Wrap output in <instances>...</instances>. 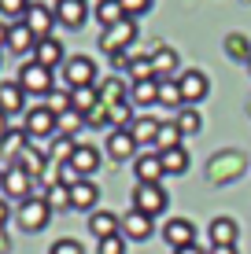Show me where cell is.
<instances>
[{"label": "cell", "instance_id": "1", "mask_svg": "<svg viewBox=\"0 0 251 254\" xmlns=\"http://www.w3.org/2000/svg\"><path fill=\"white\" fill-rule=\"evenodd\" d=\"M244 170H248V159H244V151L229 147V151H218L211 162H207V181H211V185L218 188V185H229V181H237Z\"/></svg>", "mask_w": 251, "mask_h": 254}, {"label": "cell", "instance_id": "2", "mask_svg": "<svg viewBox=\"0 0 251 254\" xmlns=\"http://www.w3.org/2000/svg\"><path fill=\"white\" fill-rule=\"evenodd\" d=\"M137 41V19H122L115 26H107V30L100 33V52H107V56H118V52H129Z\"/></svg>", "mask_w": 251, "mask_h": 254}, {"label": "cell", "instance_id": "3", "mask_svg": "<svg viewBox=\"0 0 251 254\" xmlns=\"http://www.w3.org/2000/svg\"><path fill=\"white\" fill-rule=\"evenodd\" d=\"M15 221H19L22 232H41V229L52 221V210H48V203H45V195H30L26 203H19Z\"/></svg>", "mask_w": 251, "mask_h": 254}, {"label": "cell", "instance_id": "4", "mask_svg": "<svg viewBox=\"0 0 251 254\" xmlns=\"http://www.w3.org/2000/svg\"><path fill=\"white\" fill-rule=\"evenodd\" d=\"M59 70H63L67 89H89V85H96V63L89 56H67V63Z\"/></svg>", "mask_w": 251, "mask_h": 254}, {"label": "cell", "instance_id": "5", "mask_svg": "<svg viewBox=\"0 0 251 254\" xmlns=\"http://www.w3.org/2000/svg\"><path fill=\"white\" fill-rule=\"evenodd\" d=\"M177 89H181V103H185V107H200L207 100V92H211V77H207L203 70H181Z\"/></svg>", "mask_w": 251, "mask_h": 254}, {"label": "cell", "instance_id": "6", "mask_svg": "<svg viewBox=\"0 0 251 254\" xmlns=\"http://www.w3.org/2000/svg\"><path fill=\"white\" fill-rule=\"evenodd\" d=\"M19 85H22L26 96H48L52 89H56V77H52L48 66H41V63L30 59V63L19 70Z\"/></svg>", "mask_w": 251, "mask_h": 254}, {"label": "cell", "instance_id": "7", "mask_svg": "<svg viewBox=\"0 0 251 254\" xmlns=\"http://www.w3.org/2000/svg\"><path fill=\"white\" fill-rule=\"evenodd\" d=\"M167 188L163 185H137L133 188V210H141V214L148 217H159L163 210H167Z\"/></svg>", "mask_w": 251, "mask_h": 254}, {"label": "cell", "instance_id": "8", "mask_svg": "<svg viewBox=\"0 0 251 254\" xmlns=\"http://www.w3.org/2000/svg\"><path fill=\"white\" fill-rule=\"evenodd\" d=\"M22 133L30 140H52L56 136V115L41 103V107H30L26 111V122H22Z\"/></svg>", "mask_w": 251, "mask_h": 254}, {"label": "cell", "instance_id": "9", "mask_svg": "<svg viewBox=\"0 0 251 254\" xmlns=\"http://www.w3.org/2000/svg\"><path fill=\"white\" fill-rule=\"evenodd\" d=\"M22 22L30 26V33L37 41H45V37H52V26H56V11H52V4H33L30 0V7H26V15H22Z\"/></svg>", "mask_w": 251, "mask_h": 254}, {"label": "cell", "instance_id": "10", "mask_svg": "<svg viewBox=\"0 0 251 254\" xmlns=\"http://www.w3.org/2000/svg\"><path fill=\"white\" fill-rule=\"evenodd\" d=\"M0 185H4L7 199H19V203H26V199L33 195V177L22 170V166H7L4 177H0Z\"/></svg>", "mask_w": 251, "mask_h": 254}, {"label": "cell", "instance_id": "11", "mask_svg": "<svg viewBox=\"0 0 251 254\" xmlns=\"http://www.w3.org/2000/svg\"><path fill=\"white\" fill-rule=\"evenodd\" d=\"M52 11H56V22L67 26V30H82L85 19H89V4L85 0H56Z\"/></svg>", "mask_w": 251, "mask_h": 254}, {"label": "cell", "instance_id": "12", "mask_svg": "<svg viewBox=\"0 0 251 254\" xmlns=\"http://www.w3.org/2000/svg\"><path fill=\"white\" fill-rule=\"evenodd\" d=\"M163 240H167L174 251L192 247V243H196V225L188 221V217H170V221L163 225Z\"/></svg>", "mask_w": 251, "mask_h": 254}, {"label": "cell", "instance_id": "13", "mask_svg": "<svg viewBox=\"0 0 251 254\" xmlns=\"http://www.w3.org/2000/svg\"><path fill=\"white\" fill-rule=\"evenodd\" d=\"M152 232H155V217L141 214V210H129V214L122 217V236H126V240H133V243H144Z\"/></svg>", "mask_w": 251, "mask_h": 254}, {"label": "cell", "instance_id": "14", "mask_svg": "<svg viewBox=\"0 0 251 254\" xmlns=\"http://www.w3.org/2000/svg\"><path fill=\"white\" fill-rule=\"evenodd\" d=\"M33 63H41V66H48V70L63 66L67 63V52H63V45H59V37L37 41V45H33Z\"/></svg>", "mask_w": 251, "mask_h": 254}, {"label": "cell", "instance_id": "15", "mask_svg": "<svg viewBox=\"0 0 251 254\" xmlns=\"http://www.w3.org/2000/svg\"><path fill=\"white\" fill-rule=\"evenodd\" d=\"M133 173H137V185H163V162L159 155H137L133 159Z\"/></svg>", "mask_w": 251, "mask_h": 254}, {"label": "cell", "instance_id": "16", "mask_svg": "<svg viewBox=\"0 0 251 254\" xmlns=\"http://www.w3.org/2000/svg\"><path fill=\"white\" fill-rule=\"evenodd\" d=\"M107 155L115 162H126V159L137 155V140L129 136V129H111L107 133Z\"/></svg>", "mask_w": 251, "mask_h": 254}, {"label": "cell", "instance_id": "17", "mask_svg": "<svg viewBox=\"0 0 251 254\" xmlns=\"http://www.w3.org/2000/svg\"><path fill=\"white\" fill-rule=\"evenodd\" d=\"M96 203H100V188L89 177L71 185V210H96Z\"/></svg>", "mask_w": 251, "mask_h": 254}, {"label": "cell", "instance_id": "18", "mask_svg": "<svg viewBox=\"0 0 251 254\" xmlns=\"http://www.w3.org/2000/svg\"><path fill=\"white\" fill-rule=\"evenodd\" d=\"M96 96H100L103 107H115V103L129 100V85L122 77H103V81H96Z\"/></svg>", "mask_w": 251, "mask_h": 254}, {"label": "cell", "instance_id": "19", "mask_svg": "<svg viewBox=\"0 0 251 254\" xmlns=\"http://www.w3.org/2000/svg\"><path fill=\"white\" fill-rule=\"evenodd\" d=\"M33 45H37V37L30 33V26H26L22 19L7 26V52H15V56H26V52H33Z\"/></svg>", "mask_w": 251, "mask_h": 254}, {"label": "cell", "instance_id": "20", "mask_svg": "<svg viewBox=\"0 0 251 254\" xmlns=\"http://www.w3.org/2000/svg\"><path fill=\"white\" fill-rule=\"evenodd\" d=\"M148 63H152V70H155V81H167V77L177 70V52L170 48V45H159V48L148 56Z\"/></svg>", "mask_w": 251, "mask_h": 254}, {"label": "cell", "instance_id": "21", "mask_svg": "<svg viewBox=\"0 0 251 254\" xmlns=\"http://www.w3.org/2000/svg\"><path fill=\"white\" fill-rule=\"evenodd\" d=\"M89 232L96 236V240L118 236V232H122V217H118V214H111V210H96V214L89 217Z\"/></svg>", "mask_w": 251, "mask_h": 254}, {"label": "cell", "instance_id": "22", "mask_svg": "<svg viewBox=\"0 0 251 254\" xmlns=\"http://www.w3.org/2000/svg\"><path fill=\"white\" fill-rule=\"evenodd\" d=\"M207 232H211V247H233V243H237V236H240V229H237V221H233V217H214Z\"/></svg>", "mask_w": 251, "mask_h": 254}, {"label": "cell", "instance_id": "23", "mask_svg": "<svg viewBox=\"0 0 251 254\" xmlns=\"http://www.w3.org/2000/svg\"><path fill=\"white\" fill-rule=\"evenodd\" d=\"M22 107H26V92H22V85H19V81H4V85H0V111L11 118V115H19Z\"/></svg>", "mask_w": 251, "mask_h": 254}, {"label": "cell", "instance_id": "24", "mask_svg": "<svg viewBox=\"0 0 251 254\" xmlns=\"http://www.w3.org/2000/svg\"><path fill=\"white\" fill-rule=\"evenodd\" d=\"M71 166L82 173V177H92V173L100 170V151L92 144H78V151L71 155Z\"/></svg>", "mask_w": 251, "mask_h": 254}, {"label": "cell", "instance_id": "25", "mask_svg": "<svg viewBox=\"0 0 251 254\" xmlns=\"http://www.w3.org/2000/svg\"><path fill=\"white\" fill-rule=\"evenodd\" d=\"M15 166H22L30 177H41L45 173V166H48V155L41 151V147H33V144H26L22 151H19V159H15Z\"/></svg>", "mask_w": 251, "mask_h": 254}, {"label": "cell", "instance_id": "26", "mask_svg": "<svg viewBox=\"0 0 251 254\" xmlns=\"http://www.w3.org/2000/svg\"><path fill=\"white\" fill-rule=\"evenodd\" d=\"M129 103L133 107H152V103H159V81H133L129 85Z\"/></svg>", "mask_w": 251, "mask_h": 254}, {"label": "cell", "instance_id": "27", "mask_svg": "<svg viewBox=\"0 0 251 254\" xmlns=\"http://www.w3.org/2000/svg\"><path fill=\"white\" fill-rule=\"evenodd\" d=\"M26 144H30V136H26L22 129H7V133H4V140H0V159L15 166V159H19V151H22Z\"/></svg>", "mask_w": 251, "mask_h": 254}, {"label": "cell", "instance_id": "28", "mask_svg": "<svg viewBox=\"0 0 251 254\" xmlns=\"http://www.w3.org/2000/svg\"><path fill=\"white\" fill-rule=\"evenodd\" d=\"M159 162H163V173H170V177H181V173H188V151H185V147L159 151Z\"/></svg>", "mask_w": 251, "mask_h": 254}, {"label": "cell", "instance_id": "29", "mask_svg": "<svg viewBox=\"0 0 251 254\" xmlns=\"http://www.w3.org/2000/svg\"><path fill=\"white\" fill-rule=\"evenodd\" d=\"M159 118H133V126H129V136L137 140V144H155V136H159Z\"/></svg>", "mask_w": 251, "mask_h": 254}, {"label": "cell", "instance_id": "30", "mask_svg": "<svg viewBox=\"0 0 251 254\" xmlns=\"http://www.w3.org/2000/svg\"><path fill=\"white\" fill-rule=\"evenodd\" d=\"M174 126L181 129V136L200 133V129H203V115H200V107H181L177 115H174Z\"/></svg>", "mask_w": 251, "mask_h": 254}, {"label": "cell", "instance_id": "31", "mask_svg": "<svg viewBox=\"0 0 251 254\" xmlns=\"http://www.w3.org/2000/svg\"><path fill=\"white\" fill-rule=\"evenodd\" d=\"M92 11H96V19H100V26H103V30L126 19V11H122V4H118V0H100V4L92 7Z\"/></svg>", "mask_w": 251, "mask_h": 254}, {"label": "cell", "instance_id": "32", "mask_svg": "<svg viewBox=\"0 0 251 254\" xmlns=\"http://www.w3.org/2000/svg\"><path fill=\"white\" fill-rule=\"evenodd\" d=\"M85 126V115H78V111H63V115H56V136H78V129Z\"/></svg>", "mask_w": 251, "mask_h": 254}, {"label": "cell", "instance_id": "33", "mask_svg": "<svg viewBox=\"0 0 251 254\" xmlns=\"http://www.w3.org/2000/svg\"><path fill=\"white\" fill-rule=\"evenodd\" d=\"M100 103V96H96V85H89V89H71V107L78 111V115H89L92 107Z\"/></svg>", "mask_w": 251, "mask_h": 254}, {"label": "cell", "instance_id": "34", "mask_svg": "<svg viewBox=\"0 0 251 254\" xmlns=\"http://www.w3.org/2000/svg\"><path fill=\"white\" fill-rule=\"evenodd\" d=\"M74 151H78V140H74V136H52L48 159H52V162H71Z\"/></svg>", "mask_w": 251, "mask_h": 254}, {"label": "cell", "instance_id": "35", "mask_svg": "<svg viewBox=\"0 0 251 254\" xmlns=\"http://www.w3.org/2000/svg\"><path fill=\"white\" fill-rule=\"evenodd\" d=\"M226 56L229 59H251V41H248V33H229L226 37Z\"/></svg>", "mask_w": 251, "mask_h": 254}, {"label": "cell", "instance_id": "36", "mask_svg": "<svg viewBox=\"0 0 251 254\" xmlns=\"http://www.w3.org/2000/svg\"><path fill=\"white\" fill-rule=\"evenodd\" d=\"M181 129L174 126V122H163L159 126V136H155V144H159V151H170V147H181Z\"/></svg>", "mask_w": 251, "mask_h": 254}, {"label": "cell", "instance_id": "37", "mask_svg": "<svg viewBox=\"0 0 251 254\" xmlns=\"http://www.w3.org/2000/svg\"><path fill=\"white\" fill-rule=\"evenodd\" d=\"M159 103L167 111H181L185 103H181V89H177V81H159Z\"/></svg>", "mask_w": 251, "mask_h": 254}, {"label": "cell", "instance_id": "38", "mask_svg": "<svg viewBox=\"0 0 251 254\" xmlns=\"http://www.w3.org/2000/svg\"><path fill=\"white\" fill-rule=\"evenodd\" d=\"M107 115H111V129H129L133 126V103H115V107H107Z\"/></svg>", "mask_w": 251, "mask_h": 254}, {"label": "cell", "instance_id": "39", "mask_svg": "<svg viewBox=\"0 0 251 254\" xmlns=\"http://www.w3.org/2000/svg\"><path fill=\"white\" fill-rule=\"evenodd\" d=\"M45 203H48V210H67L71 206V188L67 185H52L45 191Z\"/></svg>", "mask_w": 251, "mask_h": 254}, {"label": "cell", "instance_id": "40", "mask_svg": "<svg viewBox=\"0 0 251 254\" xmlns=\"http://www.w3.org/2000/svg\"><path fill=\"white\" fill-rule=\"evenodd\" d=\"M45 107L52 111V115H63V111H71V89H52Z\"/></svg>", "mask_w": 251, "mask_h": 254}, {"label": "cell", "instance_id": "41", "mask_svg": "<svg viewBox=\"0 0 251 254\" xmlns=\"http://www.w3.org/2000/svg\"><path fill=\"white\" fill-rule=\"evenodd\" d=\"M26 7H30V0H0V15L4 19H22Z\"/></svg>", "mask_w": 251, "mask_h": 254}, {"label": "cell", "instance_id": "42", "mask_svg": "<svg viewBox=\"0 0 251 254\" xmlns=\"http://www.w3.org/2000/svg\"><path fill=\"white\" fill-rule=\"evenodd\" d=\"M118 4H122L126 19H137V15H148V11H152L155 0H118Z\"/></svg>", "mask_w": 251, "mask_h": 254}, {"label": "cell", "instance_id": "43", "mask_svg": "<svg viewBox=\"0 0 251 254\" xmlns=\"http://www.w3.org/2000/svg\"><path fill=\"white\" fill-rule=\"evenodd\" d=\"M85 126H89V129H103V126H111L107 107H103V103H96V107H92L89 115H85Z\"/></svg>", "mask_w": 251, "mask_h": 254}, {"label": "cell", "instance_id": "44", "mask_svg": "<svg viewBox=\"0 0 251 254\" xmlns=\"http://www.w3.org/2000/svg\"><path fill=\"white\" fill-rule=\"evenodd\" d=\"M48 254H85V247L74 240V236H63V240L52 243V251H48Z\"/></svg>", "mask_w": 251, "mask_h": 254}, {"label": "cell", "instance_id": "45", "mask_svg": "<svg viewBox=\"0 0 251 254\" xmlns=\"http://www.w3.org/2000/svg\"><path fill=\"white\" fill-rule=\"evenodd\" d=\"M96 254H126V236H107V240H100V251Z\"/></svg>", "mask_w": 251, "mask_h": 254}, {"label": "cell", "instance_id": "46", "mask_svg": "<svg viewBox=\"0 0 251 254\" xmlns=\"http://www.w3.org/2000/svg\"><path fill=\"white\" fill-rule=\"evenodd\" d=\"M129 74H133V81H152L155 70H152L148 59H133V63H129Z\"/></svg>", "mask_w": 251, "mask_h": 254}, {"label": "cell", "instance_id": "47", "mask_svg": "<svg viewBox=\"0 0 251 254\" xmlns=\"http://www.w3.org/2000/svg\"><path fill=\"white\" fill-rule=\"evenodd\" d=\"M78 181H82V173H78L71 162H59V181H56V185H67V188H71V185H78Z\"/></svg>", "mask_w": 251, "mask_h": 254}, {"label": "cell", "instance_id": "48", "mask_svg": "<svg viewBox=\"0 0 251 254\" xmlns=\"http://www.w3.org/2000/svg\"><path fill=\"white\" fill-rule=\"evenodd\" d=\"M111 63H115V70H129V63H133V59H129L126 52H118V56H111Z\"/></svg>", "mask_w": 251, "mask_h": 254}, {"label": "cell", "instance_id": "49", "mask_svg": "<svg viewBox=\"0 0 251 254\" xmlns=\"http://www.w3.org/2000/svg\"><path fill=\"white\" fill-rule=\"evenodd\" d=\"M7 214H11V210H7V199H0V229L7 225Z\"/></svg>", "mask_w": 251, "mask_h": 254}, {"label": "cell", "instance_id": "50", "mask_svg": "<svg viewBox=\"0 0 251 254\" xmlns=\"http://www.w3.org/2000/svg\"><path fill=\"white\" fill-rule=\"evenodd\" d=\"M174 254H207L200 243H192V247H181V251H174Z\"/></svg>", "mask_w": 251, "mask_h": 254}, {"label": "cell", "instance_id": "51", "mask_svg": "<svg viewBox=\"0 0 251 254\" xmlns=\"http://www.w3.org/2000/svg\"><path fill=\"white\" fill-rule=\"evenodd\" d=\"M211 254H237V243L233 247H211Z\"/></svg>", "mask_w": 251, "mask_h": 254}, {"label": "cell", "instance_id": "52", "mask_svg": "<svg viewBox=\"0 0 251 254\" xmlns=\"http://www.w3.org/2000/svg\"><path fill=\"white\" fill-rule=\"evenodd\" d=\"M7 129H11V126H7V115L0 111V140H4V133H7Z\"/></svg>", "mask_w": 251, "mask_h": 254}, {"label": "cell", "instance_id": "53", "mask_svg": "<svg viewBox=\"0 0 251 254\" xmlns=\"http://www.w3.org/2000/svg\"><path fill=\"white\" fill-rule=\"evenodd\" d=\"M0 48H7V26L0 22Z\"/></svg>", "mask_w": 251, "mask_h": 254}, {"label": "cell", "instance_id": "54", "mask_svg": "<svg viewBox=\"0 0 251 254\" xmlns=\"http://www.w3.org/2000/svg\"><path fill=\"white\" fill-rule=\"evenodd\" d=\"M7 251V240H4V232H0V254H4Z\"/></svg>", "mask_w": 251, "mask_h": 254}, {"label": "cell", "instance_id": "55", "mask_svg": "<svg viewBox=\"0 0 251 254\" xmlns=\"http://www.w3.org/2000/svg\"><path fill=\"white\" fill-rule=\"evenodd\" d=\"M248 74H251V59H248Z\"/></svg>", "mask_w": 251, "mask_h": 254}]
</instances>
